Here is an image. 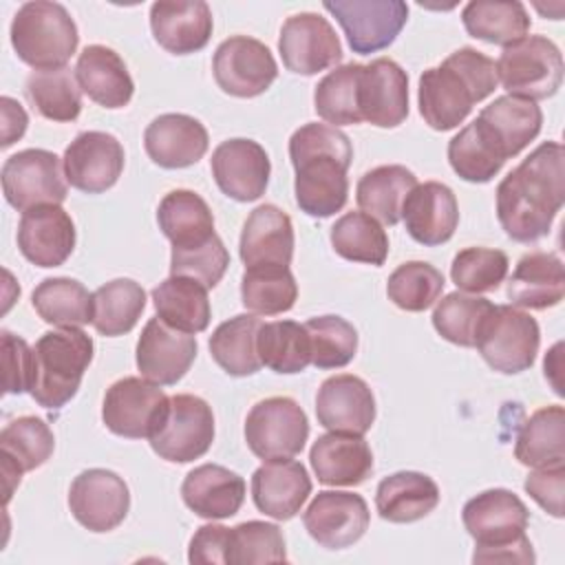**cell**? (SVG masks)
<instances>
[{
  "mask_svg": "<svg viewBox=\"0 0 565 565\" xmlns=\"http://www.w3.org/2000/svg\"><path fill=\"white\" fill-rule=\"evenodd\" d=\"M565 201V150L543 141L497 185V218L516 243L547 236Z\"/></svg>",
  "mask_w": 565,
  "mask_h": 565,
  "instance_id": "obj_1",
  "label": "cell"
},
{
  "mask_svg": "<svg viewBox=\"0 0 565 565\" xmlns=\"http://www.w3.org/2000/svg\"><path fill=\"white\" fill-rule=\"evenodd\" d=\"M289 159L296 203L305 214L327 218L347 205L353 148L342 130L318 121L300 126L289 137Z\"/></svg>",
  "mask_w": 565,
  "mask_h": 565,
  "instance_id": "obj_2",
  "label": "cell"
},
{
  "mask_svg": "<svg viewBox=\"0 0 565 565\" xmlns=\"http://www.w3.org/2000/svg\"><path fill=\"white\" fill-rule=\"evenodd\" d=\"M499 84L494 60L472 46L452 51L439 66L426 68L419 77V115L433 130L457 128L472 110L494 93Z\"/></svg>",
  "mask_w": 565,
  "mask_h": 565,
  "instance_id": "obj_3",
  "label": "cell"
},
{
  "mask_svg": "<svg viewBox=\"0 0 565 565\" xmlns=\"http://www.w3.org/2000/svg\"><path fill=\"white\" fill-rule=\"evenodd\" d=\"M461 521L475 539V563H534V550L525 536L530 512L512 490L479 492L466 501Z\"/></svg>",
  "mask_w": 565,
  "mask_h": 565,
  "instance_id": "obj_4",
  "label": "cell"
},
{
  "mask_svg": "<svg viewBox=\"0 0 565 565\" xmlns=\"http://www.w3.org/2000/svg\"><path fill=\"white\" fill-rule=\"evenodd\" d=\"M93 338L79 327H60L42 333L33 344L31 397L49 411L71 402L93 362Z\"/></svg>",
  "mask_w": 565,
  "mask_h": 565,
  "instance_id": "obj_5",
  "label": "cell"
},
{
  "mask_svg": "<svg viewBox=\"0 0 565 565\" xmlns=\"http://www.w3.org/2000/svg\"><path fill=\"white\" fill-rule=\"evenodd\" d=\"M11 46L35 71L66 66L77 51V24L64 4L51 0L24 2L11 20Z\"/></svg>",
  "mask_w": 565,
  "mask_h": 565,
  "instance_id": "obj_6",
  "label": "cell"
},
{
  "mask_svg": "<svg viewBox=\"0 0 565 565\" xmlns=\"http://www.w3.org/2000/svg\"><path fill=\"white\" fill-rule=\"evenodd\" d=\"M494 66L501 86L514 97L547 99L563 84L561 49L545 35H525L503 46Z\"/></svg>",
  "mask_w": 565,
  "mask_h": 565,
  "instance_id": "obj_7",
  "label": "cell"
},
{
  "mask_svg": "<svg viewBox=\"0 0 565 565\" xmlns=\"http://www.w3.org/2000/svg\"><path fill=\"white\" fill-rule=\"evenodd\" d=\"M539 322L514 305H494L477 333V351L486 364L503 375L527 371L539 353Z\"/></svg>",
  "mask_w": 565,
  "mask_h": 565,
  "instance_id": "obj_8",
  "label": "cell"
},
{
  "mask_svg": "<svg viewBox=\"0 0 565 565\" xmlns=\"http://www.w3.org/2000/svg\"><path fill=\"white\" fill-rule=\"evenodd\" d=\"M309 437V422L300 404L276 395L256 402L245 417L247 448L263 461L291 459L302 452Z\"/></svg>",
  "mask_w": 565,
  "mask_h": 565,
  "instance_id": "obj_9",
  "label": "cell"
},
{
  "mask_svg": "<svg viewBox=\"0 0 565 565\" xmlns=\"http://www.w3.org/2000/svg\"><path fill=\"white\" fill-rule=\"evenodd\" d=\"M148 441L161 459L172 463H188L203 457L214 441L212 406L199 395H172L159 428Z\"/></svg>",
  "mask_w": 565,
  "mask_h": 565,
  "instance_id": "obj_10",
  "label": "cell"
},
{
  "mask_svg": "<svg viewBox=\"0 0 565 565\" xmlns=\"http://www.w3.org/2000/svg\"><path fill=\"white\" fill-rule=\"evenodd\" d=\"M170 397L159 384L146 377H121L104 395L102 419L113 435L128 439H150L159 428Z\"/></svg>",
  "mask_w": 565,
  "mask_h": 565,
  "instance_id": "obj_11",
  "label": "cell"
},
{
  "mask_svg": "<svg viewBox=\"0 0 565 565\" xmlns=\"http://www.w3.org/2000/svg\"><path fill=\"white\" fill-rule=\"evenodd\" d=\"M322 7L338 20L358 55L391 46L408 20V4L402 0H324Z\"/></svg>",
  "mask_w": 565,
  "mask_h": 565,
  "instance_id": "obj_12",
  "label": "cell"
},
{
  "mask_svg": "<svg viewBox=\"0 0 565 565\" xmlns=\"http://www.w3.org/2000/svg\"><path fill=\"white\" fill-rule=\"evenodd\" d=\"M2 192L18 212L46 203L60 205L66 199L60 157L44 148H26L7 157L2 163Z\"/></svg>",
  "mask_w": 565,
  "mask_h": 565,
  "instance_id": "obj_13",
  "label": "cell"
},
{
  "mask_svg": "<svg viewBox=\"0 0 565 565\" xmlns=\"http://www.w3.org/2000/svg\"><path fill=\"white\" fill-rule=\"evenodd\" d=\"M212 73L223 93L249 99L263 95L274 84L278 77V64L260 40L232 35L216 46Z\"/></svg>",
  "mask_w": 565,
  "mask_h": 565,
  "instance_id": "obj_14",
  "label": "cell"
},
{
  "mask_svg": "<svg viewBox=\"0 0 565 565\" xmlns=\"http://www.w3.org/2000/svg\"><path fill=\"white\" fill-rule=\"evenodd\" d=\"M278 51L287 71L296 75H316L342 60V44L327 18L313 11H300L282 22Z\"/></svg>",
  "mask_w": 565,
  "mask_h": 565,
  "instance_id": "obj_15",
  "label": "cell"
},
{
  "mask_svg": "<svg viewBox=\"0 0 565 565\" xmlns=\"http://www.w3.org/2000/svg\"><path fill=\"white\" fill-rule=\"evenodd\" d=\"M68 508L75 521L90 532H110L130 510L126 481L106 468L82 470L68 488Z\"/></svg>",
  "mask_w": 565,
  "mask_h": 565,
  "instance_id": "obj_16",
  "label": "cell"
},
{
  "mask_svg": "<svg viewBox=\"0 0 565 565\" xmlns=\"http://www.w3.org/2000/svg\"><path fill=\"white\" fill-rule=\"evenodd\" d=\"M124 146L110 132L84 130L64 150L62 166L71 188L86 194L110 190L124 172Z\"/></svg>",
  "mask_w": 565,
  "mask_h": 565,
  "instance_id": "obj_17",
  "label": "cell"
},
{
  "mask_svg": "<svg viewBox=\"0 0 565 565\" xmlns=\"http://www.w3.org/2000/svg\"><path fill=\"white\" fill-rule=\"evenodd\" d=\"M309 536L327 550H344L358 543L371 523L366 501L347 490H322L302 512Z\"/></svg>",
  "mask_w": 565,
  "mask_h": 565,
  "instance_id": "obj_18",
  "label": "cell"
},
{
  "mask_svg": "<svg viewBox=\"0 0 565 565\" xmlns=\"http://www.w3.org/2000/svg\"><path fill=\"white\" fill-rule=\"evenodd\" d=\"M210 168L218 190L238 203L260 199L271 174L265 148L245 137L221 141L212 152Z\"/></svg>",
  "mask_w": 565,
  "mask_h": 565,
  "instance_id": "obj_19",
  "label": "cell"
},
{
  "mask_svg": "<svg viewBox=\"0 0 565 565\" xmlns=\"http://www.w3.org/2000/svg\"><path fill=\"white\" fill-rule=\"evenodd\" d=\"M196 351L199 344L192 333L172 329L157 316L141 329L135 362L141 377L159 386H172L190 371Z\"/></svg>",
  "mask_w": 565,
  "mask_h": 565,
  "instance_id": "obj_20",
  "label": "cell"
},
{
  "mask_svg": "<svg viewBox=\"0 0 565 565\" xmlns=\"http://www.w3.org/2000/svg\"><path fill=\"white\" fill-rule=\"evenodd\" d=\"M75 223L55 203L22 212L18 223V249L35 267H60L75 249Z\"/></svg>",
  "mask_w": 565,
  "mask_h": 565,
  "instance_id": "obj_21",
  "label": "cell"
},
{
  "mask_svg": "<svg viewBox=\"0 0 565 565\" xmlns=\"http://www.w3.org/2000/svg\"><path fill=\"white\" fill-rule=\"evenodd\" d=\"M318 424L335 433L364 435L375 422V397L371 386L351 373L327 377L316 395Z\"/></svg>",
  "mask_w": 565,
  "mask_h": 565,
  "instance_id": "obj_22",
  "label": "cell"
},
{
  "mask_svg": "<svg viewBox=\"0 0 565 565\" xmlns=\"http://www.w3.org/2000/svg\"><path fill=\"white\" fill-rule=\"evenodd\" d=\"M360 115L377 128H395L408 117V75L391 57L362 66Z\"/></svg>",
  "mask_w": 565,
  "mask_h": 565,
  "instance_id": "obj_23",
  "label": "cell"
},
{
  "mask_svg": "<svg viewBox=\"0 0 565 565\" xmlns=\"http://www.w3.org/2000/svg\"><path fill=\"white\" fill-rule=\"evenodd\" d=\"M402 221L413 241L437 247L450 241L459 225L457 196L446 183H417L402 205Z\"/></svg>",
  "mask_w": 565,
  "mask_h": 565,
  "instance_id": "obj_24",
  "label": "cell"
},
{
  "mask_svg": "<svg viewBox=\"0 0 565 565\" xmlns=\"http://www.w3.org/2000/svg\"><path fill=\"white\" fill-rule=\"evenodd\" d=\"M294 223L285 210L263 203L243 223L238 254L249 267H289L294 258Z\"/></svg>",
  "mask_w": 565,
  "mask_h": 565,
  "instance_id": "obj_25",
  "label": "cell"
},
{
  "mask_svg": "<svg viewBox=\"0 0 565 565\" xmlns=\"http://www.w3.org/2000/svg\"><path fill=\"white\" fill-rule=\"evenodd\" d=\"M210 137L205 126L183 113H166L154 117L143 132V148L152 163L166 170L188 168L203 159Z\"/></svg>",
  "mask_w": 565,
  "mask_h": 565,
  "instance_id": "obj_26",
  "label": "cell"
},
{
  "mask_svg": "<svg viewBox=\"0 0 565 565\" xmlns=\"http://www.w3.org/2000/svg\"><path fill=\"white\" fill-rule=\"evenodd\" d=\"M212 29V11L203 0L154 2L150 7L152 38L172 55H190L205 49Z\"/></svg>",
  "mask_w": 565,
  "mask_h": 565,
  "instance_id": "obj_27",
  "label": "cell"
},
{
  "mask_svg": "<svg viewBox=\"0 0 565 565\" xmlns=\"http://www.w3.org/2000/svg\"><path fill=\"white\" fill-rule=\"evenodd\" d=\"M309 494L311 477L296 459L267 461L252 475L254 505L276 521L294 519Z\"/></svg>",
  "mask_w": 565,
  "mask_h": 565,
  "instance_id": "obj_28",
  "label": "cell"
},
{
  "mask_svg": "<svg viewBox=\"0 0 565 565\" xmlns=\"http://www.w3.org/2000/svg\"><path fill=\"white\" fill-rule=\"evenodd\" d=\"M55 450V437L49 424L35 415L9 422L0 433V459L4 477V497L11 499L22 475L44 466Z\"/></svg>",
  "mask_w": 565,
  "mask_h": 565,
  "instance_id": "obj_29",
  "label": "cell"
},
{
  "mask_svg": "<svg viewBox=\"0 0 565 565\" xmlns=\"http://www.w3.org/2000/svg\"><path fill=\"white\" fill-rule=\"evenodd\" d=\"M311 468L324 486H360L373 472V452L362 435L329 430L309 450Z\"/></svg>",
  "mask_w": 565,
  "mask_h": 565,
  "instance_id": "obj_30",
  "label": "cell"
},
{
  "mask_svg": "<svg viewBox=\"0 0 565 565\" xmlns=\"http://www.w3.org/2000/svg\"><path fill=\"white\" fill-rule=\"evenodd\" d=\"M181 497L201 519H230L245 501V479L225 466L203 463L185 475Z\"/></svg>",
  "mask_w": 565,
  "mask_h": 565,
  "instance_id": "obj_31",
  "label": "cell"
},
{
  "mask_svg": "<svg viewBox=\"0 0 565 565\" xmlns=\"http://www.w3.org/2000/svg\"><path fill=\"white\" fill-rule=\"evenodd\" d=\"M82 93L104 108H124L132 99L135 82L117 51L104 44H88L75 64Z\"/></svg>",
  "mask_w": 565,
  "mask_h": 565,
  "instance_id": "obj_32",
  "label": "cell"
},
{
  "mask_svg": "<svg viewBox=\"0 0 565 565\" xmlns=\"http://www.w3.org/2000/svg\"><path fill=\"white\" fill-rule=\"evenodd\" d=\"M508 300L521 309L543 311L565 296V267L554 252H530L519 258L510 280Z\"/></svg>",
  "mask_w": 565,
  "mask_h": 565,
  "instance_id": "obj_33",
  "label": "cell"
},
{
  "mask_svg": "<svg viewBox=\"0 0 565 565\" xmlns=\"http://www.w3.org/2000/svg\"><path fill=\"white\" fill-rule=\"evenodd\" d=\"M439 497V486L433 477L417 470H399L377 483L375 508L388 523H413L428 516Z\"/></svg>",
  "mask_w": 565,
  "mask_h": 565,
  "instance_id": "obj_34",
  "label": "cell"
},
{
  "mask_svg": "<svg viewBox=\"0 0 565 565\" xmlns=\"http://www.w3.org/2000/svg\"><path fill=\"white\" fill-rule=\"evenodd\" d=\"M479 124L494 139L505 159L516 157L534 141L543 126V113L536 102L514 95H501L479 113Z\"/></svg>",
  "mask_w": 565,
  "mask_h": 565,
  "instance_id": "obj_35",
  "label": "cell"
},
{
  "mask_svg": "<svg viewBox=\"0 0 565 565\" xmlns=\"http://www.w3.org/2000/svg\"><path fill=\"white\" fill-rule=\"evenodd\" d=\"M152 305L166 324L192 335L205 331L212 318L207 287L188 276L161 280L152 289Z\"/></svg>",
  "mask_w": 565,
  "mask_h": 565,
  "instance_id": "obj_36",
  "label": "cell"
},
{
  "mask_svg": "<svg viewBox=\"0 0 565 565\" xmlns=\"http://www.w3.org/2000/svg\"><path fill=\"white\" fill-rule=\"evenodd\" d=\"M415 185L417 177L406 166H377L360 177L355 201L362 212L373 218H380L386 225H397L402 221V205Z\"/></svg>",
  "mask_w": 565,
  "mask_h": 565,
  "instance_id": "obj_37",
  "label": "cell"
},
{
  "mask_svg": "<svg viewBox=\"0 0 565 565\" xmlns=\"http://www.w3.org/2000/svg\"><path fill=\"white\" fill-rule=\"evenodd\" d=\"M157 223L172 247H190L214 236V214L192 190L168 192L157 207Z\"/></svg>",
  "mask_w": 565,
  "mask_h": 565,
  "instance_id": "obj_38",
  "label": "cell"
},
{
  "mask_svg": "<svg viewBox=\"0 0 565 565\" xmlns=\"http://www.w3.org/2000/svg\"><path fill=\"white\" fill-rule=\"evenodd\" d=\"M514 457L530 468L565 463V408L561 404L543 406L523 422Z\"/></svg>",
  "mask_w": 565,
  "mask_h": 565,
  "instance_id": "obj_39",
  "label": "cell"
},
{
  "mask_svg": "<svg viewBox=\"0 0 565 565\" xmlns=\"http://www.w3.org/2000/svg\"><path fill=\"white\" fill-rule=\"evenodd\" d=\"M468 35L488 44L508 46L530 31V13L519 0H472L461 11Z\"/></svg>",
  "mask_w": 565,
  "mask_h": 565,
  "instance_id": "obj_40",
  "label": "cell"
},
{
  "mask_svg": "<svg viewBox=\"0 0 565 565\" xmlns=\"http://www.w3.org/2000/svg\"><path fill=\"white\" fill-rule=\"evenodd\" d=\"M260 324L254 313H238L221 322L210 335V355L227 375L247 377L263 366L256 349Z\"/></svg>",
  "mask_w": 565,
  "mask_h": 565,
  "instance_id": "obj_41",
  "label": "cell"
},
{
  "mask_svg": "<svg viewBox=\"0 0 565 565\" xmlns=\"http://www.w3.org/2000/svg\"><path fill=\"white\" fill-rule=\"evenodd\" d=\"M146 309V289L132 278H115L93 291V327L117 338L135 329Z\"/></svg>",
  "mask_w": 565,
  "mask_h": 565,
  "instance_id": "obj_42",
  "label": "cell"
},
{
  "mask_svg": "<svg viewBox=\"0 0 565 565\" xmlns=\"http://www.w3.org/2000/svg\"><path fill=\"white\" fill-rule=\"evenodd\" d=\"M35 313L53 327H82L93 322V294L75 278H44L31 294Z\"/></svg>",
  "mask_w": 565,
  "mask_h": 565,
  "instance_id": "obj_43",
  "label": "cell"
},
{
  "mask_svg": "<svg viewBox=\"0 0 565 565\" xmlns=\"http://www.w3.org/2000/svg\"><path fill=\"white\" fill-rule=\"evenodd\" d=\"M448 161L457 177L468 183L492 181L508 161L479 119L463 126L448 141Z\"/></svg>",
  "mask_w": 565,
  "mask_h": 565,
  "instance_id": "obj_44",
  "label": "cell"
},
{
  "mask_svg": "<svg viewBox=\"0 0 565 565\" xmlns=\"http://www.w3.org/2000/svg\"><path fill=\"white\" fill-rule=\"evenodd\" d=\"M256 349L260 364L274 373L291 375L311 364V347L305 324L294 320L263 322L256 335Z\"/></svg>",
  "mask_w": 565,
  "mask_h": 565,
  "instance_id": "obj_45",
  "label": "cell"
},
{
  "mask_svg": "<svg viewBox=\"0 0 565 565\" xmlns=\"http://www.w3.org/2000/svg\"><path fill=\"white\" fill-rule=\"evenodd\" d=\"M329 241L333 252L351 263L380 267L388 256V236L384 227L366 212L342 214L333 223Z\"/></svg>",
  "mask_w": 565,
  "mask_h": 565,
  "instance_id": "obj_46",
  "label": "cell"
},
{
  "mask_svg": "<svg viewBox=\"0 0 565 565\" xmlns=\"http://www.w3.org/2000/svg\"><path fill=\"white\" fill-rule=\"evenodd\" d=\"M364 64H342L329 71L313 90V108L333 128L362 124L360 115V75Z\"/></svg>",
  "mask_w": 565,
  "mask_h": 565,
  "instance_id": "obj_47",
  "label": "cell"
},
{
  "mask_svg": "<svg viewBox=\"0 0 565 565\" xmlns=\"http://www.w3.org/2000/svg\"><path fill=\"white\" fill-rule=\"evenodd\" d=\"M24 93L44 119L64 124L79 117L82 88L68 66L53 71H33L26 77Z\"/></svg>",
  "mask_w": 565,
  "mask_h": 565,
  "instance_id": "obj_48",
  "label": "cell"
},
{
  "mask_svg": "<svg viewBox=\"0 0 565 565\" xmlns=\"http://www.w3.org/2000/svg\"><path fill=\"white\" fill-rule=\"evenodd\" d=\"M298 285L289 267H249L241 278V302L254 316H276L294 307Z\"/></svg>",
  "mask_w": 565,
  "mask_h": 565,
  "instance_id": "obj_49",
  "label": "cell"
},
{
  "mask_svg": "<svg viewBox=\"0 0 565 565\" xmlns=\"http://www.w3.org/2000/svg\"><path fill=\"white\" fill-rule=\"evenodd\" d=\"M492 307L490 300L477 294L452 291L435 305L433 327L444 340L457 347H475L479 327Z\"/></svg>",
  "mask_w": 565,
  "mask_h": 565,
  "instance_id": "obj_50",
  "label": "cell"
},
{
  "mask_svg": "<svg viewBox=\"0 0 565 565\" xmlns=\"http://www.w3.org/2000/svg\"><path fill=\"white\" fill-rule=\"evenodd\" d=\"M285 536L278 525L267 521H245L227 530L225 565L285 563Z\"/></svg>",
  "mask_w": 565,
  "mask_h": 565,
  "instance_id": "obj_51",
  "label": "cell"
},
{
  "mask_svg": "<svg viewBox=\"0 0 565 565\" xmlns=\"http://www.w3.org/2000/svg\"><path fill=\"white\" fill-rule=\"evenodd\" d=\"M444 285V274L435 265L408 260L388 276L386 296L395 307L417 313L439 300Z\"/></svg>",
  "mask_w": 565,
  "mask_h": 565,
  "instance_id": "obj_52",
  "label": "cell"
},
{
  "mask_svg": "<svg viewBox=\"0 0 565 565\" xmlns=\"http://www.w3.org/2000/svg\"><path fill=\"white\" fill-rule=\"evenodd\" d=\"M311 364L318 369H342L358 351V331L342 316H318L305 322Z\"/></svg>",
  "mask_w": 565,
  "mask_h": 565,
  "instance_id": "obj_53",
  "label": "cell"
},
{
  "mask_svg": "<svg viewBox=\"0 0 565 565\" xmlns=\"http://www.w3.org/2000/svg\"><path fill=\"white\" fill-rule=\"evenodd\" d=\"M510 260L505 252L492 247H466L457 252L450 265V278L459 291L488 294L501 287Z\"/></svg>",
  "mask_w": 565,
  "mask_h": 565,
  "instance_id": "obj_54",
  "label": "cell"
},
{
  "mask_svg": "<svg viewBox=\"0 0 565 565\" xmlns=\"http://www.w3.org/2000/svg\"><path fill=\"white\" fill-rule=\"evenodd\" d=\"M230 252L218 238L210 236L203 243L190 247H172L170 254V276H188L203 282L207 289L216 287L227 271Z\"/></svg>",
  "mask_w": 565,
  "mask_h": 565,
  "instance_id": "obj_55",
  "label": "cell"
},
{
  "mask_svg": "<svg viewBox=\"0 0 565 565\" xmlns=\"http://www.w3.org/2000/svg\"><path fill=\"white\" fill-rule=\"evenodd\" d=\"M2 342V369H4V393L20 395L29 391L31 384V366H33V347L26 344L24 338L2 331L0 333Z\"/></svg>",
  "mask_w": 565,
  "mask_h": 565,
  "instance_id": "obj_56",
  "label": "cell"
},
{
  "mask_svg": "<svg viewBox=\"0 0 565 565\" xmlns=\"http://www.w3.org/2000/svg\"><path fill=\"white\" fill-rule=\"evenodd\" d=\"M525 492L554 519H563V490H565V463L534 468L523 483Z\"/></svg>",
  "mask_w": 565,
  "mask_h": 565,
  "instance_id": "obj_57",
  "label": "cell"
},
{
  "mask_svg": "<svg viewBox=\"0 0 565 565\" xmlns=\"http://www.w3.org/2000/svg\"><path fill=\"white\" fill-rule=\"evenodd\" d=\"M227 530L221 523H207L201 525L194 536L190 539V547H188V561L192 565H214V563H223L225 565V545H227Z\"/></svg>",
  "mask_w": 565,
  "mask_h": 565,
  "instance_id": "obj_58",
  "label": "cell"
},
{
  "mask_svg": "<svg viewBox=\"0 0 565 565\" xmlns=\"http://www.w3.org/2000/svg\"><path fill=\"white\" fill-rule=\"evenodd\" d=\"M0 108H2V121H4L2 124V148H9L24 135L29 117H26L24 108L7 95L0 99Z\"/></svg>",
  "mask_w": 565,
  "mask_h": 565,
  "instance_id": "obj_59",
  "label": "cell"
}]
</instances>
